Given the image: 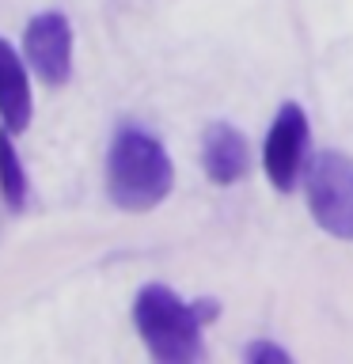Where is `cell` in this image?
<instances>
[{"mask_svg": "<svg viewBox=\"0 0 353 364\" xmlns=\"http://www.w3.org/2000/svg\"><path fill=\"white\" fill-rule=\"evenodd\" d=\"M213 300H194L186 304L175 289L167 284H144L133 300V323L141 334L144 349L164 364H190L205 357L201 326L216 318Z\"/></svg>", "mask_w": 353, "mask_h": 364, "instance_id": "6da1fadb", "label": "cell"}, {"mask_svg": "<svg viewBox=\"0 0 353 364\" xmlns=\"http://www.w3.org/2000/svg\"><path fill=\"white\" fill-rule=\"evenodd\" d=\"M307 156V114L300 102H281V110L273 114V125L266 133V148H262V167L273 190L289 193L304 171Z\"/></svg>", "mask_w": 353, "mask_h": 364, "instance_id": "277c9868", "label": "cell"}, {"mask_svg": "<svg viewBox=\"0 0 353 364\" xmlns=\"http://www.w3.org/2000/svg\"><path fill=\"white\" fill-rule=\"evenodd\" d=\"M0 193H4V201L11 209H27L31 182H27V171H23L19 152L8 133H0Z\"/></svg>", "mask_w": 353, "mask_h": 364, "instance_id": "ba28073f", "label": "cell"}, {"mask_svg": "<svg viewBox=\"0 0 353 364\" xmlns=\"http://www.w3.org/2000/svg\"><path fill=\"white\" fill-rule=\"evenodd\" d=\"M307 209L312 220L334 239L353 243V159L319 152L307 167Z\"/></svg>", "mask_w": 353, "mask_h": 364, "instance_id": "3957f363", "label": "cell"}, {"mask_svg": "<svg viewBox=\"0 0 353 364\" xmlns=\"http://www.w3.org/2000/svg\"><path fill=\"white\" fill-rule=\"evenodd\" d=\"M201 167L209 182L216 186H236L239 178L251 171V148L247 136L228 122H213L201 133Z\"/></svg>", "mask_w": 353, "mask_h": 364, "instance_id": "8992f818", "label": "cell"}, {"mask_svg": "<svg viewBox=\"0 0 353 364\" xmlns=\"http://www.w3.org/2000/svg\"><path fill=\"white\" fill-rule=\"evenodd\" d=\"M23 53L42 84H68V76H73V23L61 11H38L23 34Z\"/></svg>", "mask_w": 353, "mask_h": 364, "instance_id": "5b68a950", "label": "cell"}, {"mask_svg": "<svg viewBox=\"0 0 353 364\" xmlns=\"http://www.w3.org/2000/svg\"><path fill=\"white\" fill-rule=\"evenodd\" d=\"M175 186L167 148L141 125H122L107 152V193L125 213H148Z\"/></svg>", "mask_w": 353, "mask_h": 364, "instance_id": "7a4b0ae2", "label": "cell"}, {"mask_svg": "<svg viewBox=\"0 0 353 364\" xmlns=\"http://www.w3.org/2000/svg\"><path fill=\"white\" fill-rule=\"evenodd\" d=\"M243 357L247 360H255V364H289V349H281V346H273V341H251V346L243 349Z\"/></svg>", "mask_w": 353, "mask_h": 364, "instance_id": "9c48e42d", "label": "cell"}, {"mask_svg": "<svg viewBox=\"0 0 353 364\" xmlns=\"http://www.w3.org/2000/svg\"><path fill=\"white\" fill-rule=\"evenodd\" d=\"M31 80L23 68L16 46L0 38V118H4L8 133H23L31 125Z\"/></svg>", "mask_w": 353, "mask_h": 364, "instance_id": "52a82bcc", "label": "cell"}]
</instances>
